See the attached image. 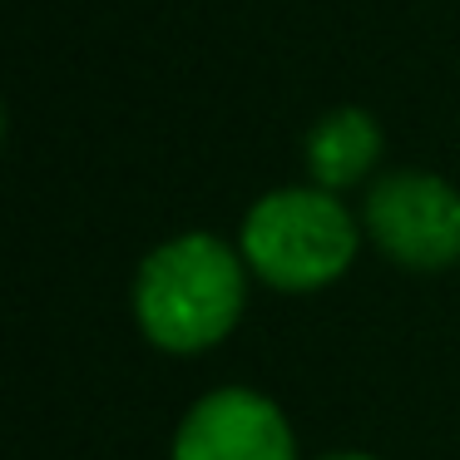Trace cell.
Instances as JSON below:
<instances>
[{
  "label": "cell",
  "instance_id": "obj_1",
  "mask_svg": "<svg viewBox=\"0 0 460 460\" xmlns=\"http://www.w3.org/2000/svg\"><path fill=\"white\" fill-rule=\"evenodd\" d=\"M243 258L213 233H183L144 258L134 282V312L154 347L208 351L243 317Z\"/></svg>",
  "mask_w": 460,
  "mask_h": 460
},
{
  "label": "cell",
  "instance_id": "obj_2",
  "mask_svg": "<svg viewBox=\"0 0 460 460\" xmlns=\"http://www.w3.org/2000/svg\"><path fill=\"white\" fill-rule=\"evenodd\" d=\"M357 258V223L327 189H278L243 218V262L282 292L327 288Z\"/></svg>",
  "mask_w": 460,
  "mask_h": 460
},
{
  "label": "cell",
  "instance_id": "obj_3",
  "mask_svg": "<svg viewBox=\"0 0 460 460\" xmlns=\"http://www.w3.org/2000/svg\"><path fill=\"white\" fill-rule=\"evenodd\" d=\"M367 233L401 268H450L460 258V193L436 173H386L367 193Z\"/></svg>",
  "mask_w": 460,
  "mask_h": 460
},
{
  "label": "cell",
  "instance_id": "obj_4",
  "mask_svg": "<svg viewBox=\"0 0 460 460\" xmlns=\"http://www.w3.org/2000/svg\"><path fill=\"white\" fill-rule=\"evenodd\" d=\"M173 460H297L288 416L268 396L243 386L193 401L173 436Z\"/></svg>",
  "mask_w": 460,
  "mask_h": 460
},
{
  "label": "cell",
  "instance_id": "obj_5",
  "mask_svg": "<svg viewBox=\"0 0 460 460\" xmlns=\"http://www.w3.org/2000/svg\"><path fill=\"white\" fill-rule=\"evenodd\" d=\"M376 159H381V129L367 110H332L307 134V173L327 193L367 179Z\"/></svg>",
  "mask_w": 460,
  "mask_h": 460
},
{
  "label": "cell",
  "instance_id": "obj_6",
  "mask_svg": "<svg viewBox=\"0 0 460 460\" xmlns=\"http://www.w3.org/2000/svg\"><path fill=\"white\" fill-rule=\"evenodd\" d=\"M327 460H376V456H351V450H341V456H327Z\"/></svg>",
  "mask_w": 460,
  "mask_h": 460
}]
</instances>
